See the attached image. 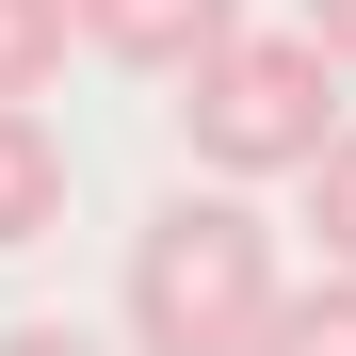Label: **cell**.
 Wrapping results in <instances>:
<instances>
[{
	"mask_svg": "<svg viewBox=\"0 0 356 356\" xmlns=\"http://www.w3.org/2000/svg\"><path fill=\"white\" fill-rule=\"evenodd\" d=\"M324 130H340V65L308 49V17L291 33H227L211 65H178V146H195V178H308L324 162Z\"/></svg>",
	"mask_w": 356,
	"mask_h": 356,
	"instance_id": "obj_2",
	"label": "cell"
},
{
	"mask_svg": "<svg viewBox=\"0 0 356 356\" xmlns=\"http://www.w3.org/2000/svg\"><path fill=\"white\" fill-rule=\"evenodd\" d=\"M0 356H97L81 324H0Z\"/></svg>",
	"mask_w": 356,
	"mask_h": 356,
	"instance_id": "obj_9",
	"label": "cell"
},
{
	"mask_svg": "<svg viewBox=\"0 0 356 356\" xmlns=\"http://www.w3.org/2000/svg\"><path fill=\"white\" fill-rule=\"evenodd\" d=\"M308 259H324V275H356V113H340L324 162H308Z\"/></svg>",
	"mask_w": 356,
	"mask_h": 356,
	"instance_id": "obj_7",
	"label": "cell"
},
{
	"mask_svg": "<svg viewBox=\"0 0 356 356\" xmlns=\"http://www.w3.org/2000/svg\"><path fill=\"white\" fill-rule=\"evenodd\" d=\"M65 49H81L65 0H0V97H49V81H65Z\"/></svg>",
	"mask_w": 356,
	"mask_h": 356,
	"instance_id": "obj_5",
	"label": "cell"
},
{
	"mask_svg": "<svg viewBox=\"0 0 356 356\" xmlns=\"http://www.w3.org/2000/svg\"><path fill=\"white\" fill-rule=\"evenodd\" d=\"M259 356H356V275H308V291H275Z\"/></svg>",
	"mask_w": 356,
	"mask_h": 356,
	"instance_id": "obj_6",
	"label": "cell"
},
{
	"mask_svg": "<svg viewBox=\"0 0 356 356\" xmlns=\"http://www.w3.org/2000/svg\"><path fill=\"white\" fill-rule=\"evenodd\" d=\"M49 227H65V146H49L33 97H0V259L49 243Z\"/></svg>",
	"mask_w": 356,
	"mask_h": 356,
	"instance_id": "obj_4",
	"label": "cell"
},
{
	"mask_svg": "<svg viewBox=\"0 0 356 356\" xmlns=\"http://www.w3.org/2000/svg\"><path fill=\"white\" fill-rule=\"evenodd\" d=\"M275 291H291V259L243 178H195L130 227V356H259Z\"/></svg>",
	"mask_w": 356,
	"mask_h": 356,
	"instance_id": "obj_1",
	"label": "cell"
},
{
	"mask_svg": "<svg viewBox=\"0 0 356 356\" xmlns=\"http://www.w3.org/2000/svg\"><path fill=\"white\" fill-rule=\"evenodd\" d=\"M308 49H324V65L356 81V0H308Z\"/></svg>",
	"mask_w": 356,
	"mask_h": 356,
	"instance_id": "obj_8",
	"label": "cell"
},
{
	"mask_svg": "<svg viewBox=\"0 0 356 356\" xmlns=\"http://www.w3.org/2000/svg\"><path fill=\"white\" fill-rule=\"evenodd\" d=\"M65 17H81V49H113V65L178 81V65H211V49L243 33V0H65Z\"/></svg>",
	"mask_w": 356,
	"mask_h": 356,
	"instance_id": "obj_3",
	"label": "cell"
}]
</instances>
